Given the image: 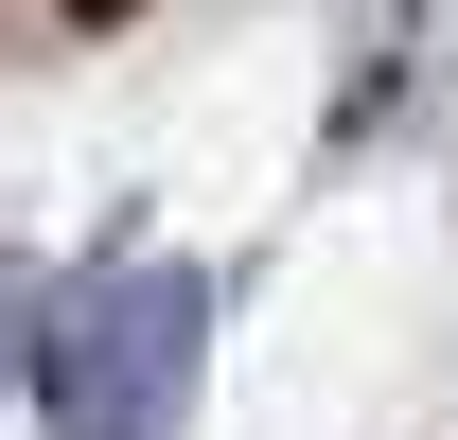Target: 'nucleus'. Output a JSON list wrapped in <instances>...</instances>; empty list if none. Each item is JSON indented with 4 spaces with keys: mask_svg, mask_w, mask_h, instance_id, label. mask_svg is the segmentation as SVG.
Here are the masks:
<instances>
[{
    "mask_svg": "<svg viewBox=\"0 0 458 440\" xmlns=\"http://www.w3.org/2000/svg\"><path fill=\"white\" fill-rule=\"evenodd\" d=\"M194 334H212V282L194 265H106L89 300H54V334H36V423L54 440H176Z\"/></svg>",
    "mask_w": 458,
    "mask_h": 440,
    "instance_id": "obj_1",
    "label": "nucleus"
}]
</instances>
